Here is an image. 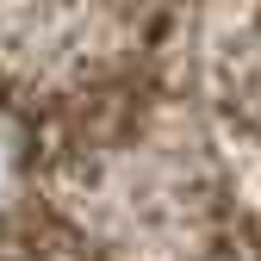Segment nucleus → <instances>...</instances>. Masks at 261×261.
Instances as JSON below:
<instances>
[{"label":"nucleus","mask_w":261,"mask_h":261,"mask_svg":"<svg viewBox=\"0 0 261 261\" xmlns=\"http://www.w3.org/2000/svg\"><path fill=\"white\" fill-rule=\"evenodd\" d=\"M193 62L205 205L230 218L237 249H261V0H212Z\"/></svg>","instance_id":"nucleus-1"}]
</instances>
